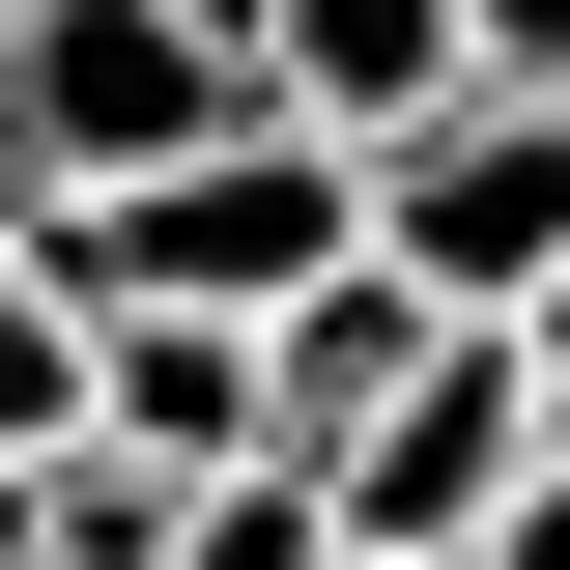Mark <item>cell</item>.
<instances>
[{"label": "cell", "instance_id": "9c48e42d", "mask_svg": "<svg viewBox=\"0 0 570 570\" xmlns=\"http://www.w3.org/2000/svg\"><path fill=\"white\" fill-rule=\"evenodd\" d=\"M456 58H485V86H570V0H456Z\"/></svg>", "mask_w": 570, "mask_h": 570}, {"label": "cell", "instance_id": "277c9868", "mask_svg": "<svg viewBox=\"0 0 570 570\" xmlns=\"http://www.w3.org/2000/svg\"><path fill=\"white\" fill-rule=\"evenodd\" d=\"M513 456H542V343H513V314H428V371L314 456V513H343V570H456V513H485Z\"/></svg>", "mask_w": 570, "mask_h": 570}, {"label": "cell", "instance_id": "52a82bcc", "mask_svg": "<svg viewBox=\"0 0 570 570\" xmlns=\"http://www.w3.org/2000/svg\"><path fill=\"white\" fill-rule=\"evenodd\" d=\"M400 371H428V285H400V257H314V285L257 314V428H285V456H343Z\"/></svg>", "mask_w": 570, "mask_h": 570}, {"label": "cell", "instance_id": "6da1fadb", "mask_svg": "<svg viewBox=\"0 0 570 570\" xmlns=\"http://www.w3.org/2000/svg\"><path fill=\"white\" fill-rule=\"evenodd\" d=\"M314 257H371V142L257 115V86L200 142H142V171H86V200H29V285L58 314H285Z\"/></svg>", "mask_w": 570, "mask_h": 570}, {"label": "cell", "instance_id": "3957f363", "mask_svg": "<svg viewBox=\"0 0 570 570\" xmlns=\"http://www.w3.org/2000/svg\"><path fill=\"white\" fill-rule=\"evenodd\" d=\"M228 0H0V171L29 200H86V171H142V142L228 115Z\"/></svg>", "mask_w": 570, "mask_h": 570}, {"label": "cell", "instance_id": "ba28073f", "mask_svg": "<svg viewBox=\"0 0 570 570\" xmlns=\"http://www.w3.org/2000/svg\"><path fill=\"white\" fill-rule=\"evenodd\" d=\"M58 428H86V314H58V285H29V257H0V485H29Z\"/></svg>", "mask_w": 570, "mask_h": 570}, {"label": "cell", "instance_id": "8992f818", "mask_svg": "<svg viewBox=\"0 0 570 570\" xmlns=\"http://www.w3.org/2000/svg\"><path fill=\"white\" fill-rule=\"evenodd\" d=\"M86 428L171 456V485H200V456H285L257 428V314H86Z\"/></svg>", "mask_w": 570, "mask_h": 570}, {"label": "cell", "instance_id": "5b68a950", "mask_svg": "<svg viewBox=\"0 0 570 570\" xmlns=\"http://www.w3.org/2000/svg\"><path fill=\"white\" fill-rule=\"evenodd\" d=\"M228 58H257V115H314V142H400L428 86H485L456 0H228Z\"/></svg>", "mask_w": 570, "mask_h": 570}, {"label": "cell", "instance_id": "30bf717a", "mask_svg": "<svg viewBox=\"0 0 570 570\" xmlns=\"http://www.w3.org/2000/svg\"><path fill=\"white\" fill-rule=\"evenodd\" d=\"M513 343H542V428H570V285H542V314H513Z\"/></svg>", "mask_w": 570, "mask_h": 570}, {"label": "cell", "instance_id": "7a4b0ae2", "mask_svg": "<svg viewBox=\"0 0 570 570\" xmlns=\"http://www.w3.org/2000/svg\"><path fill=\"white\" fill-rule=\"evenodd\" d=\"M371 257H400L428 314H542L570 285V86H428V115L371 142Z\"/></svg>", "mask_w": 570, "mask_h": 570}]
</instances>
